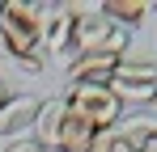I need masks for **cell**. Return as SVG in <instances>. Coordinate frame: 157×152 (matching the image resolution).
<instances>
[{
	"instance_id": "cell-6",
	"label": "cell",
	"mask_w": 157,
	"mask_h": 152,
	"mask_svg": "<svg viewBox=\"0 0 157 152\" xmlns=\"http://www.w3.org/2000/svg\"><path fill=\"white\" fill-rule=\"evenodd\" d=\"M59 101H64V97H59ZM98 135H102V131H94L85 118H77V114L64 106V114H59V131H55V148H51V152H94V148H98Z\"/></svg>"
},
{
	"instance_id": "cell-5",
	"label": "cell",
	"mask_w": 157,
	"mask_h": 152,
	"mask_svg": "<svg viewBox=\"0 0 157 152\" xmlns=\"http://www.w3.org/2000/svg\"><path fill=\"white\" fill-rule=\"evenodd\" d=\"M38 114H43V101L34 97V93H13V97L4 101V110H0V135L9 144L13 139H30Z\"/></svg>"
},
{
	"instance_id": "cell-4",
	"label": "cell",
	"mask_w": 157,
	"mask_h": 152,
	"mask_svg": "<svg viewBox=\"0 0 157 152\" xmlns=\"http://www.w3.org/2000/svg\"><path fill=\"white\" fill-rule=\"evenodd\" d=\"M77 13H81V4H47V17H43V51H47V59L68 63Z\"/></svg>"
},
{
	"instance_id": "cell-12",
	"label": "cell",
	"mask_w": 157,
	"mask_h": 152,
	"mask_svg": "<svg viewBox=\"0 0 157 152\" xmlns=\"http://www.w3.org/2000/svg\"><path fill=\"white\" fill-rule=\"evenodd\" d=\"M13 97V93H9V85H4V80H0V110H4V101Z\"/></svg>"
},
{
	"instance_id": "cell-11",
	"label": "cell",
	"mask_w": 157,
	"mask_h": 152,
	"mask_svg": "<svg viewBox=\"0 0 157 152\" xmlns=\"http://www.w3.org/2000/svg\"><path fill=\"white\" fill-rule=\"evenodd\" d=\"M4 152H47V148H38L34 139H13V144H9Z\"/></svg>"
},
{
	"instance_id": "cell-7",
	"label": "cell",
	"mask_w": 157,
	"mask_h": 152,
	"mask_svg": "<svg viewBox=\"0 0 157 152\" xmlns=\"http://www.w3.org/2000/svg\"><path fill=\"white\" fill-rule=\"evenodd\" d=\"M123 59L106 55V51H89V55H77L68 63V80H89V85H110V76Z\"/></svg>"
},
{
	"instance_id": "cell-13",
	"label": "cell",
	"mask_w": 157,
	"mask_h": 152,
	"mask_svg": "<svg viewBox=\"0 0 157 152\" xmlns=\"http://www.w3.org/2000/svg\"><path fill=\"white\" fill-rule=\"evenodd\" d=\"M144 152H157V139H153V144H149V148H144Z\"/></svg>"
},
{
	"instance_id": "cell-9",
	"label": "cell",
	"mask_w": 157,
	"mask_h": 152,
	"mask_svg": "<svg viewBox=\"0 0 157 152\" xmlns=\"http://www.w3.org/2000/svg\"><path fill=\"white\" fill-rule=\"evenodd\" d=\"M115 131H119V135H123V139H128L136 152H144V148L157 139V114H132V118L123 114Z\"/></svg>"
},
{
	"instance_id": "cell-14",
	"label": "cell",
	"mask_w": 157,
	"mask_h": 152,
	"mask_svg": "<svg viewBox=\"0 0 157 152\" xmlns=\"http://www.w3.org/2000/svg\"><path fill=\"white\" fill-rule=\"evenodd\" d=\"M153 38H157V34H153Z\"/></svg>"
},
{
	"instance_id": "cell-10",
	"label": "cell",
	"mask_w": 157,
	"mask_h": 152,
	"mask_svg": "<svg viewBox=\"0 0 157 152\" xmlns=\"http://www.w3.org/2000/svg\"><path fill=\"white\" fill-rule=\"evenodd\" d=\"M94 152H136V148H132L119 131H106V135H98V148Z\"/></svg>"
},
{
	"instance_id": "cell-8",
	"label": "cell",
	"mask_w": 157,
	"mask_h": 152,
	"mask_svg": "<svg viewBox=\"0 0 157 152\" xmlns=\"http://www.w3.org/2000/svg\"><path fill=\"white\" fill-rule=\"evenodd\" d=\"M98 9H102L106 21L123 25V30H136L140 21H149V13H153V4H149V0H102Z\"/></svg>"
},
{
	"instance_id": "cell-1",
	"label": "cell",
	"mask_w": 157,
	"mask_h": 152,
	"mask_svg": "<svg viewBox=\"0 0 157 152\" xmlns=\"http://www.w3.org/2000/svg\"><path fill=\"white\" fill-rule=\"evenodd\" d=\"M43 17H47V4H34V0H4L0 4V47L26 76H38L47 68Z\"/></svg>"
},
{
	"instance_id": "cell-2",
	"label": "cell",
	"mask_w": 157,
	"mask_h": 152,
	"mask_svg": "<svg viewBox=\"0 0 157 152\" xmlns=\"http://www.w3.org/2000/svg\"><path fill=\"white\" fill-rule=\"evenodd\" d=\"M64 106L85 118V123L94 127V131H115L119 118H123V101L110 93V85H89V80H68V89H64Z\"/></svg>"
},
{
	"instance_id": "cell-3",
	"label": "cell",
	"mask_w": 157,
	"mask_h": 152,
	"mask_svg": "<svg viewBox=\"0 0 157 152\" xmlns=\"http://www.w3.org/2000/svg\"><path fill=\"white\" fill-rule=\"evenodd\" d=\"M110 93L123 106H149L157 101V59H123L110 76Z\"/></svg>"
}]
</instances>
